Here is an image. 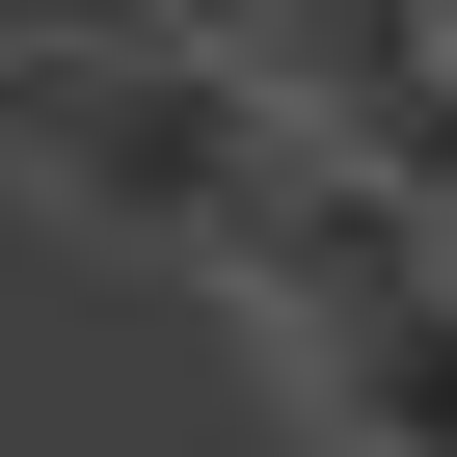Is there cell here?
<instances>
[{"mask_svg":"<svg viewBox=\"0 0 457 457\" xmlns=\"http://www.w3.org/2000/svg\"><path fill=\"white\" fill-rule=\"evenodd\" d=\"M296 81L243 28H135V54H0V162H28V215H81V243L135 270H215L243 243V188H270Z\"/></svg>","mask_w":457,"mask_h":457,"instance_id":"obj_1","label":"cell"},{"mask_svg":"<svg viewBox=\"0 0 457 457\" xmlns=\"http://www.w3.org/2000/svg\"><path fill=\"white\" fill-rule=\"evenodd\" d=\"M135 28H215V0H28V54H135Z\"/></svg>","mask_w":457,"mask_h":457,"instance_id":"obj_3","label":"cell"},{"mask_svg":"<svg viewBox=\"0 0 457 457\" xmlns=\"http://www.w3.org/2000/svg\"><path fill=\"white\" fill-rule=\"evenodd\" d=\"M270 377H296V430H323V457H457V270H403V296L296 323Z\"/></svg>","mask_w":457,"mask_h":457,"instance_id":"obj_2","label":"cell"},{"mask_svg":"<svg viewBox=\"0 0 457 457\" xmlns=\"http://www.w3.org/2000/svg\"><path fill=\"white\" fill-rule=\"evenodd\" d=\"M0 54H28V0H0Z\"/></svg>","mask_w":457,"mask_h":457,"instance_id":"obj_4","label":"cell"}]
</instances>
